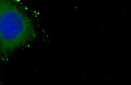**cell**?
Masks as SVG:
<instances>
[{
  "label": "cell",
  "instance_id": "obj_1",
  "mask_svg": "<svg viewBox=\"0 0 131 85\" xmlns=\"http://www.w3.org/2000/svg\"><path fill=\"white\" fill-rule=\"evenodd\" d=\"M36 35L32 21L13 0H0V52L9 54Z\"/></svg>",
  "mask_w": 131,
  "mask_h": 85
}]
</instances>
